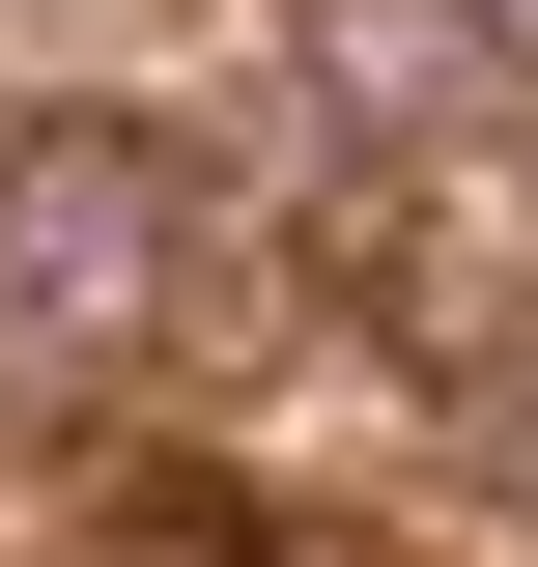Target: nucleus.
Returning a JSON list of instances; mask_svg holds the SVG:
<instances>
[{
	"instance_id": "2",
	"label": "nucleus",
	"mask_w": 538,
	"mask_h": 567,
	"mask_svg": "<svg viewBox=\"0 0 538 567\" xmlns=\"http://www.w3.org/2000/svg\"><path fill=\"white\" fill-rule=\"evenodd\" d=\"M312 58L369 114H482V0H312Z\"/></svg>"
},
{
	"instance_id": "1",
	"label": "nucleus",
	"mask_w": 538,
	"mask_h": 567,
	"mask_svg": "<svg viewBox=\"0 0 538 567\" xmlns=\"http://www.w3.org/2000/svg\"><path fill=\"white\" fill-rule=\"evenodd\" d=\"M170 284H199V171H170L142 114H29L0 142V341L29 369H142Z\"/></svg>"
}]
</instances>
